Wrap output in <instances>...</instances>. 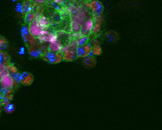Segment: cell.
<instances>
[{
    "label": "cell",
    "instance_id": "1",
    "mask_svg": "<svg viewBox=\"0 0 162 130\" xmlns=\"http://www.w3.org/2000/svg\"><path fill=\"white\" fill-rule=\"evenodd\" d=\"M41 58L47 62L51 64H57L61 63L62 61H63V53L60 52H53L47 51L42 53L41 55Z\"/></svg>",
    "mask_w": 162,
    "mask_h": 130
},
{
    "label": "cell",
    "instance_id": "2",
    "mask_svg": "<svg viewBox=\"0 0 162 130\" xmlns=\"http://www.w3.org/2000/svg\"><path fill=\"white\" fill-rule=\"evenodd\" d=\"M0 85L1 87H5L9 89H13L14 85H15L13 77L8 70L0 72Z\"/></svg>",
    "mask_w": 162,
    "mask_h": 130
},
{
    "label": "cell",
    "instance_id": "3",
    "mask_svg": "<svg viewBox=\"0 0 162 130\" xmlns=\"http://www.w3.org/2000/svg\"><path fill=\"white\" fill-rule=\"evenodd\" d=\"M28 29H29V32H30L31 36H33L35 38H38V36L41 34V32L44 30H46L42 26H41V25L37 22L35 19L29 24Z\"/></svg>",
    "mask_w": 162,
    "mask_h": 130
},
{
    "label": "cell",
    "instance_id": "4",
    "mask_svg": "<svg viewBox=\"0 0 162 130\" xmlns=\"http://www.w3.org/2000/svg\"><path fill=\"white\" fill-rule=\"evenodd\" d=\"M89 8L92 10V13L94 16L101 15L104 11V6L99 0H90L88 3Z\"/></svg>",
    "mask_w": 162,
    "mask_h": 130
},
{
    "label": "cell",
    "instance_id": "5",
    "mask_svg": "<svg viewBox=\"0 0 162 130\" xmlns=\"http://www.w3.org/2000/svg\"><path fill=\"white\" fill-rule=\"evenodd\" d=\"M76 47H72V45H69V47H67L66 49L63 50V60L66 62H72L78 57L76 52H75Z\"/></svg>",
    "mask_w": 162,
    "mask_h": 130
},
{
    "label": "cell",
    "instance_id": "6",
    "mask_svg": "<svg viewBox=\"0 0 162 130\" xmlns=\"http://www.w3.org/2000/svg\"><path fill=\"white\" fill-rule=\"evenodd\" d=\"M34 81L33 75L29 72H22L20 73V84H21L25 86H29L32 85Z\"/></svg>",
    "mask_w": 162,
    "mask_h": 130
},
{
    "label": "cell",
    "instance_id": "7",
    "mask_svg": "<svg viewBox=\"0 0 162 130\" xmlns=\"http://www.w3.org/2000/svg\"><path fill=\"white\" fill-rule=\"evenodd\" d=\"M94 26V19H89L86 20L83 22L82 24V30L85 36H89L90 34H91L92 29Z\"/></svg>",
    "mask_w": 162,
    "mask_h": 130
},
{
    "label": "cell",
    "instance_id": "8",
    "mask_svg": "<svg viewBox=\"0 0 162 130\" xmlns=\"http://www.w3.org/2000/svg\"><path fill=\"white\" fill-rule=\"evenodd\" d=\"M102 17L101 15H98L96 16L94 19V26H93V29H92V34L94 35H99V33L101 32V23H102Z\"/></svg>",
    "mask_w": 162,
    "mask_h": 130
},
{
    "label": "cell",
    "instance_id": "9",
    "mask_svg": "<svg viewBox=\"0 0 162 130\" xmlns=\"http://www.w3.org/2000/svg\"><path fill=\"white\" fill-rule=\"evenodd\" d=\"M28 53L32 58H39V57H41V55H42V52L41 48H36L35 45L30 46L28 48Z\"/></svg>",
    "mask_w": 162,
    "mask_h": 130
},
{
    "label": "cell",
    "instance_id": "10",
    "mask_svg": "<svg viewBox=\"0 0 162 130\" xmlns=\"http://www.w3.org/2000/svg\"><path fill=\"white\" fill-rule=\"evenodd\" d=\"M63 50V44H62L61 41L57 39L56 42L49 43L48 48H47V51L53 52H60Z\"/></svg>",
    "mask_w": 162,
    "mask_h": 130
},
{
    "label": "cell",
    "instance_id": "11",
    "mask_svg": "<svg viewBox=\"0 0 162 130\" xmlns=\"http://www.w3.org/2000/svg\"><path fill=\"white\" fill-rule=\"evenodd\" d=\"M35 20H37V22L39 23L41 26H42L44 29H47L51 23H50V20H49L47 18L46 16H44L42 14H39V15H36L35 17Z\"/></svg>",
    "mask_w": 162,
    "mask_h": 130
},
{
    "label": "cell",
    "instance_id": "12",
    "mask_svg": "<svg viewBox=\"0 0 162 130\" xmlns=\"http://www.w3.org/2000/svg\"><path fill=\"white\" fill-rule=\"evenodd\" d=\"M96 58L94 57V56L89 55V56H86L84 57L83 64L84 65L85 68H88V69L93 68L96 65Z\"/></svg>",
    "mask_w": 162,
    "mask_h": 130
},
{
    "label": "cell",
    "instance_id": "13",
    "mask_svg": "<svg viewBox=\"0 0 162 130\" xmlns=\"http://www.w3.org/2000/svg\"><path fill=\"white\" fill-rule=\"evenodd\" d=\"M70 29L71 31H72L74 34L81 32V30H82V24L79 23V22L76 21V20H72L70 24Z\"/></svg>",
    "mask_w": 162,
    "mask_h": 130
},
{
    "label": "cell",
    "instance_id": "14",
    "mask_svg": "<svg viewBox=\"0 0 162 130\" xmlns=\"http://www.w3.org/2000/svg\"><path fill=\"white\" fill-rule=\"evenodd\" d=\"M10 63V59H9V55L5 52L0 51V65H7Z\"/></svg>",
    "mask_w": 162,
    "mask_h": 130
},
{
    "label": "cell",
    "instance_id": "15",
    "mask_svg": "<svg viewBox=\"0 0 162 130\" xmlns=\"http://www.w3.org/2000/svg\"><path fill=\"white\" fill-rule=\"evenodd\" d=\"M36 17V14L34 13L33 11H31L29 13L25 14V17H24V21L26 24H30L31 21H33Z\"/></svg>",
    "mask_w": 162,
    "mask_h": 130
},
{
    "label": "cell",
    "instance_id": "16",
    "mask_svg": "<svg viewBox=\"0 0 162 130\" xmlns=\"http://www.w3.org/2000/svg\"><path fill=\"white\" fill-rule=\"evenodd\" d=\"M75 52H76V54H77L78 57H84L87 56L84 46H77L76 49H75Z\"/></svg>",
    "mask_w": 162,
    "mask_h": 130
},
{
    "label": "cell",
    "instance_id": "17",
    "mask_svg": "<svg viewBox=\"0 0 162 130\" xmlns=\"http://www.w3.org/2000/svg\"><path fill=\"white\" fill-rule=\"evenodd\" d=\"M101 52H102V49L100 47V45H93L92 46L90 55H92V56H99V55H101Z\"/></svg>",
    "mask_w": 162,
    "mask_h": 130
},
{
    "label": "cell",
    "instance_id": "18",
    "mask_svg": "<svg viewBox=\"0 0 162 130\" xmlns=\"http://www.w3.org/2000/svg\"><path fill=\"white\" fill-rule=\"evenodd\" d=\"M31 11H33V5L30 2H25L23 3V14L29 13Z\"/></svg>",
    "mask_w": 162,
    "mask_h": 130
},
{
    "label": "cell",
    "instance_id": "19",
    "mask_svg": "<svg viewBox=\"0 0 162 130\" xmlns=\"http://www.w3.org/2000/svg\"><path fill=\"white\" fill-rule=\"evenodd\" d=\"M106 37L107 40L109 42H116L117 40L118 39V35L117 32H114V31H110L106 33Z\"/></svg>",
    "mask_w": 162,
    "mask_h": 130
},
{
    "label": "cell",
    "instance_id": "20",
    "mask_svg": "<svg viewBox=\"0 0 162 130\" xmlns=\"http://www.w3.org/2000/svg\"><path fill=\"white\" fill-rule=\"evenodd\" d=\"M8 48V42L3 36H0V51H5Z\"/></svg>",
    "mask_w": 162,
    "mask_h": 130
},
{
    "label": "cell",
    "instance_id": "21",
    "mask_svg": "<svg viewBox=\"0 0 162 130\" xmlns=\"http://www.w3.org/2000/svg\"><path fill=\"white\" fill-rule=\"evenodd\" d=\"M14 111V105L12 103H7L5 105V112L8 114H11Z\"/></svg>",
    "mask_w": 162,
    "mask_h": 130
},
{
    "label": "cell",
    "instance_id": "22",
    "mask_svg": "<svg viewBox=\"0 0 162 130\" xmlns=\"http://www.w3.org/2000/svg\"><path fill=\"white\" fill-rule=\"evenodd\" d=\"M83 46H84V50H85V52H86V54H87V56L90 55V53H91V49H92L91 43H90V42H87V43H85L84 45H83Z\"/></svg>",
    "mask_w": 162,
    "mask_h": 130
},
{
    "label": "cell",
    "instance_id": "23",
    "mask_svg": "<svg viewBox=\"0 0 162 130\" xmlns=\"http://www.w3.org/2000/svg\"><path fill=\"white\" fill-rule=\"evenodd\" d=\"M13 92V89H9V88H5V87H1L0 88V94L2 95H6Z\"/></svg>",
    "mask_w": 162,
    "mask_h": 130
},
{
    "label": "cell",
    "instance_id": "24",
    "mask_svg": "<svg viewBox=\"0 0 162 130\" xmlns=\"http://www.w3.org/2000/svg\"><path fill=\"white\" fill-rule=\"evenodd\" d=\"M79 10V8H77V7L75 6V5H72L70 8H69V13H70L71 14H72V16H73V15H75L76 14L78 13Z\"/></svg>",
    "mask_w": 162,
    "mask_h": 130
},
{
    "label": "cell",
    "instance_id": "25",
    "mask_svg": "<svg viewBox=\"0 0 162 130\" xmlns=\"http://www.w3.org/2000/svg\"><path fill=\"white\" fill-rule=\"evenodd\" d=\"M15 10L19 14H23V3H18L15 6Z\"/></svg>",
    "mask_w": 162,
    "mask_h": 130
},
{
    "label": "cell",
    "instance_id": "26",
    "mask_svg": "<svg viewBox=\"0 0 162 130\" xmlns=\"http://www.w3.org/2000/svg\"><path fill=\"white\" fill-rule=\"evenodd\" d=\"M19 54H20V55H21V56H24V55L26 54V48H24V47H21V48H20Z\"/></svg>",
    "mask_w": 162,
    "mask_h": 130
},
{
    "label": "cell",
    "instance_id": "27",
    "mask_svg": "<svg viewBox=\"0 0 162 130\" xmlns=\"http://www.w3.org/2000/svg\"><path fill=\"white\" fill-rule=\"evenodd\" d=\"M54 3L57 4V5H60L63 4V0H54Z\"/></svg>",
    "mask_w": 162,
    "mask_h": 130
},
{
    "label": "cell",
    "instance_id": "28",
    "mask_svg": "<svg viewBox=\"0 0 162 130\" xmlns=\"http://www.w3.org/2000/svg\"><path fill=\"white\" fill-rule=\"evenodd\" d=\"M32 2H35V3H42L43 0H31Z\"/></svg>",
    "mask_w": 162,
    "mask_h": 130
},
{
    "label": "cell",
    "instance_id": "29",
    "mask_svg": "<svg viewBox=\"0 0 162 130\" xmlns=\"http://www.w3.org/2000/svg\"><path fill=\"white\" fill-rule=\"evenodd\" d=\"M12 1H13V2H17L18 0H12Z\"/></svg>",
    "mask_w": 162,
    "mask_h": 130
}]
</instances>
